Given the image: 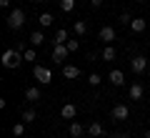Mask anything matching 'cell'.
I'll return each mask as SVG.
<instances>
[{"mask_svg": "<svg viewBox=\"0 0 150 138\" xmlns=\"http://www.w3.org/2000/svg\"><path fill=\"white\" fill-rule=\"evenodd\" d=\"M128 28H130L133 33H145V28H148V20H145V18H133Z\"/></svg>", "mask_w": 150, "mask_h": 138, "instance_id": "obj_12", "label": "cell"}, {"mask_svg": "<svg viewBox=\"0 0 150 138\" xmlns=\"http://www.w3.org/2000/svg\"><path fill=\"white\" fill-rule=\"evenodd\" d=\"M65 45H68V50H70V53H75V50L80 48V40H75V38H73V40H68Z\"/></svg>", "mask_w": 150, "mask_h": 138, "instance_id": "obj_27", "label": "cell"}, {"mask_svg": "<svg viewBox=\"0 0 150 138\" xmlns=\"http://www.w3.org/2000/svg\"><path fill=\"white\" fill-rule=\"evenodd\" d=\"M98 38H100L103 43H108V45H110V43L115 40V28H110V25H103V28H100V33H98Z\"/></svg>", "mask_w": 150, "mask_h": 138, "instance_id": "obj_6", "label": "cell"}, {"mask_svg": "<svg viewBox=\"0 0 150 138\" xmlns=\"http://www.w3.org/2000/svg\"><path fill=\"white\" fill-rule=\"evenodd\" d=\"M145 68H148V58H145V55H135V58L130 60V70H133L135 75L145 73Z\"/></svg>", "mask_w": 150, "mask_h": 138, "instance_id": "obj_5", "label": "cell"}, {"mask_svg": "<svg viewBox=\"0 0 150 138\" xmlns=\"http://www.w3.org/2000/svg\"><path fill=\"white\" fill-rule=\"evenodd\" d=\"M128 93H130V98H133V101H140V98H143V93H145V88H143L140 83H133Z\"/></svg>", "mask_w": 150, "mask_h": 138, "instance_id": "obj_15", "label": "cell"}, {"mask_svg": "<svg viewBox=\"0 0 150 138\" xmlns=\"http://www.w3.org/2000/svg\"><path fill=\"white\" fill-rule=\"evenodd\" d=\"M103 3H105V0H90V5H93V8H100Z\"/></svg>", "mask_w": 150, "mask_h": 138, "instance_id": "obj_28", "label": "cell"}, {"mask_svg": "<svg viewBox=\"0 0 150 138\" xmlns=\"http://www.w3.org/2000/svg\"><path fill=\"white\" fill-rule=\"evenodd\" d=\"M60 10L63 13H73L75 10V0H60Z\"/></svg>", "mask_w": 150, "mask_h": 138, "instance_id": "obj_21", "label": "cell"}, {"mask_svg": "<svg viewBox=\"0 0 150 138\" xmlns=\"http://www.w3.org/2000/svg\"><path fill=\"white\" fill-rule=\"evenodd\" d=\"M60 116H63L65 121H73V118L78 116V106H75V103H65V106L60 108Z\"/></svg>", "mask_w": 150, "mask_h": 138, "instance_id": "obj_7", "label": "cell"}, {"mask_svg": "<svg viewBox=\"0 0 150 138\" xmlns=\"http://www.w3.org/2000/svg\"><path fill=\"white\" fill-rule=\"evenodd\" d=\"M108 80H110L112 85H118V88H120V85H125V75H123V70H118V68H112V70H110Z\"/></svg>", "mask_w": 150, "mask_h": 138, "instance_id": "obj_11", "label": "cell"}, {"mask_svg": "<svg viewBox=\"0 0 150 138\" xmlns=\"http://www.w3.org/2000/svg\"><path fill=\"white\" fill-rule=\"evenodd\" d=\"M130 20H133L130 13H120V15H118V25H130Z\"/></svg>", "mask_w": 150, "mask_h": 138, "instance_id": "obj_25", "label": "cell"}, {"mask_svg": "<svg viewBox=\"0 0 150 138\" xmlns=\"http://www.w3.org/2000/svg\"><path fill=\"white\" fill-rule=\"evenodd\" d=\"M143 138H150V131H145V133H143Z\"/></svg>", "mask_w": 150, "mask_h": 138, "instance_id": "obj_31", "label": "cell"}, {"mask_svg": "<svg viewBox=\"0 0 150 138\" xmlns=\"http://www.w3.org/2000/svg\"><path fill=\"white\" fill-rule=\"evenodd\" d=\"M110 118H112V121H128V118H130V108L125 106V103H118V106H112Z\"/></svg>", "mask_w": 150, "mask_h": 138, "instance_id": "obj_4", "label": "cell"}, {"mask_svg": "<svg viewBox=\"0 0 150 138\" xmlns=\"http://www.w3.org/2000/svg\"><path fill=\"white\" fill-rule=\"evenodd\" d=\"M33 78H35L38 83L48 85L50 80H53V73H50V68H45V65H33Z\"/></svg>", "mask_w": 150, "mask_h": 138, "instance_id": "obj_3", "label": "cell"}, {"mask_svg": "<svg viewBox=\"0 0 150 138\" xmlns=\"http://www.w3.org/2000/svg\"><path fill=\"white\" fill-rule=\"evenodd\" d=\"M40 98H43V93H40V88H38V85L25 88V101H28V103H38Z\"/></svg>", "mask_w": 150, "mask_h": 138, "instance_id": "obj_9", "label": "cell"}, {"mask_svg": "<svg viewBox=\"0 0 150 138\" xmlns=\"http://www.w3.org/2000/svg\"><path fill=\"white\" fill-rule=\"evenodd\" d=\"M88 83H90L93 88H95V85H100V83H103V78H100L98 73H90V75H88Z\"/></svg>", "mask_w": 150, "mask_h": 138, "instance_id": "obj_26", "label": "cell"}, {"mask_svg": "<svg viewBox=\"0 0 150 138\" xmlns=\"http://www.w3.org/2000/svg\"><path fill=\"white\" fill-rule=\"evenodd\" d=\"M115 48H112V45H105V50H103V60H115Z\"/></svg>", "mask_w": 150, "mask_h": 138, "instance_id": "obj_22", "label": "cell"}, {"mask_svg": "<svg viewBox=\"0 0 150 138\" xmlns=\"http://www.w3.org/2000/svg\"><path fill=\"white\" fill-rule=\"evenodd\" d=\"M65 43H68V30L65 28L55 30V45H65Z\"/></svg>", "mask_w": 150, "mask_h": 138, "instance_id": "obj_19", "label": "cell"}, {"mask_svg": "<svg viewBox=\"0 0 150 138\" xmlns=\"http://www.w3.org/2000/svg\"><path fill=\"white\" fill-rule=\"evenodd\" d=\"M33 3H43V0H33Z\"/></svg>", "mask_w": 150, "mask_h": 138, "instance_id": "obj_32", "label": "cell"}, {"mask_svg": "<svg viewBox=\"0 0 150 138\" xmlns=\"http://www.w3.org/2000/svg\"><path fill=\"white\" fill-rule=\"evenodd\" d=\"M30 43H33V48L43 45V43H45V33H43V30H33V33H30Z\"/></svg>", "mask_w": 150, "mask_h": 138, "instance_id": "obj_14", "label": "cell"}, {"mask_svg": "<svg viewBox=\"0 0 150 138\" xmlns=\"http://www.w3.org/2000/svg\"><path fill=\"white\" fill-rule=\"evenodd\" d=\"M88 133H90L93 138H103V136H105V128H103V123H98V121H93L90 126H88Z\"/></svg>", "mask_w": 150, "mask_h": 138, "instance_id": "obj_13", "label": "cell"}, {"mask_svg": "<svg viewBox=\"0 0 150 138\" xmlns=\"http://www.w3.org/2000/svg\"><path fill=\"white\" fill-rule=\"evenodd\" d=\"M23 58H25L28 63H35V48H25L23 50Z\"/></svg>", "mask_w": 150, "mask_h": 138, "instance_id": "obj_24", "label": "cell"}, {"mask_svg": "<svg viewBox=\"0 0 150 138\" xmlns=\"http://www.w3.org/2000/svg\"><path fill=\"white\" fill-rule=\"evenodd\" d=\"M140 3H145V0H140Z\"/></svg>", "mask_w": 150, "mask_h": 138, "instance_id": "obj_33", "label": "cell"}, {"mask_svg": "<svg viewBox=\"0 0 150 138\" xmlns=\"http://www.w3.org/2000/svg\"><path fill=\"white\" fill-rule=\"evenodd\" d=\"M23 53L20 50H13V48H8L5 53H3V58H0V63L5 65V68H20V63H23Z\"/></svg>", "mask_w": 150, "mask_h": 138, "instance_id": "obj_1", "label": "cell"}, {"mask_svg": "<svg viewBox=\"0 0 150 138\" xmlns=\"http://www.w3.org/2000/svg\"><path fill=\"white\" fill-rule=\"evenodd\" d=\"M55 138H60V136H55Z\"/></svg>", "mask_w": 150, "mask_h": 138, "instance_id": "obj_34", "label": "cell"}, {"mask_svg": "<svg viewBox=\"0 0 150 138\" xmlns=\"http://www.w3.org/2000/svg\"><path fill=\"white\" fill-rule=\"evenodd\" d=\"M88 33V23L85 20H75V35H85Z\"/></svg>", "mask_w": 150, "mask_h": 138, "instance_id": "obj_20", "label": "cell"}, {"mask_svg": "<svg viewBox=\"0 0 150 138\" xmlns=\"http://www.w3.org/2000/svg\"><path fill=\"white\" fill-rule=\"evenodd\" d=\"M23 25H25V10H20V8L10 10V15H8V28H10V30H20Z\"/></svg>", "mask_w": 150, "mask_h": 138, "instance_id": "obj_2", "label": "cell"}, {"mask_svg": "<svg viewBox=\"0 0 150 138\" xmlns=\"http://www.w3.org/2000/svg\"><path fill=\"white\" fill-rule=\"evenodd\" d=\"M10 133H13V136H15V138H20L23 133H25V123H15V126L10 128Z\"/></svg>", "mask_w": 150, "mask_h": 138, "instance_id": "obj_23", "label": "cell"}, {"mask_svg": "<svg viewBox=\"0 0 150 138\" xmlns=\"http://www.w3.org/2000/svg\"><path fill=\"white\" fill-rule=\"evenodd\" d=\"M0 8H10V0H0Z\"/></svg>", "mask_w": 150, "mask_h": 138, "instance_id": "obj_29", "label": "cell"}, {"mask_svg": "<svg viewBox=\"0 0 150 138\" xmlns=\"http://www.w3.org/2000/svg\"><path fill=\"white\" fill-rule=\"evenodd\" d=\"M53 13H40V18H38V23H40V28H50L53 25Z\"/></svg>", "mask_w": 150, "mask_h": 138, "instance_id": "obj_16", "label": "cell"}, {"mask_svg": "<svg viewBox=\"0 0 150 138\" xmlns=\"http://www.w3.org/2000/svg\"><path fill=\"white\" fill-rule=\"evenodd\" d=\"M63 78L65 80H78L80 78V68L78 65H63Z\"/></svg>", "mask_w": 150, "mask_h": 138, "instance_id": "obj_8", "label": "cell"}, {"mask_svg": "<svg viewBox=\"0 0 150 138\" xmlns=\"http://www.w3.org/2000/svg\"><path fill=\"white\" fill-rule=\"evenodd\" d=\"M68 45H55L53 48V60L55 63H65V58H68Z\"/></svg>", "mask_w": 150, "mask_h": 138, "instance_id": "obj_10", "label": "cell"}, {"mask_svg": "<svg viewBox=\"0 0 150 138\" xmlns=\"http://www.w3.org/2000/svg\"><path fill=\"white\" fill-rule=\"evenodd\" d=\"M110 138H128V136H125V133H112Z\"/></svg>", "mask_w": 150, "mask_h": 138, "instance_id": "obj_30", "label": "cell"}, {"mask_svg": "<svg viewBox=\"0 0 150 138\" xmlns=\"http://www.w3.org/2000/svg\"><path fill=\"white\" fill-rule=\"evenodd\" d=\"M35 121H38L35 108H25V111H23V123H35Z\"/></svg>", "mask_w": 150, "mask_h": 138, "instance_id": "obj_18", "label": "cell"}, {"mask_svg": "<svg viewBox=\"0 0 150 138\" xmlns=\"http://www.w3.org/2000/svg\"><path fill=\"white\" fill-rule=\"evenodd\" d=\"M85 131H88V128H83L78 121H73V123H70V136H73V138H80Z\"/></svg>", "mask_w": 150, "mask_h": 138, "instance_id": "obj_17", "label": "cell"}]
</instances>
